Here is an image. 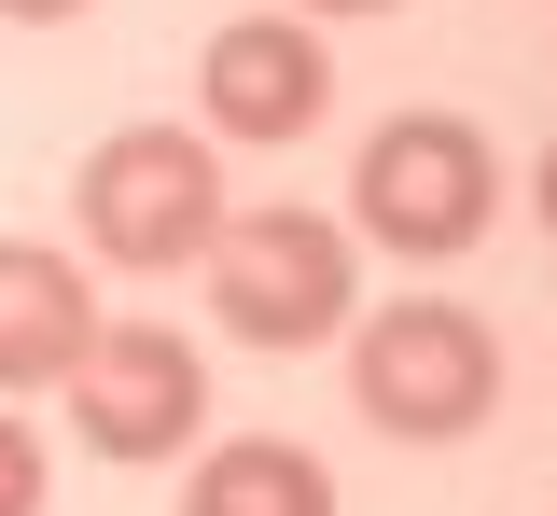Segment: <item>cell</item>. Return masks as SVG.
<instances>
[{
    "label": "cell",
    "mask_w": 557,
    "mask_h": 516,
    "mask_svg": "<svg viewBox=\"0 0 557 516\" xmlns=\"http://www.w3.org/2000/svg\"><path fill=\"white\" fill-rule=\"evenodd\" d=\"M70 433L84 460H182L209 433V364L168 335V321H98V349L70 364Z\"/></svg>",
    "instance_id": "obj_5"
},
{
    "label": "cell",
    "mask_w": 557,
    "mask_h": 516,
    "mask_svg": "<svg viewBox=\"0 0 557 516\" xmlns=\"http://www.w3.org/2000/svg\"><path fill=\"white\" fill-rule=\"evenodd\" d=\"M348 223L391 266L474 251L487 223H502V153H487V126H460V112H391L362 140V168H348Z\"/></svg>",
    "instance_id": "obj_2"
},
{
    "label": "cell",
    "mask_w": 557,
    "mask_h": 516,
    "mask_svg": "<svg viewBox=\"0 0 557 516\" xmlns=\"http://www.w3.org/2000/svg\"><path fill=\"white\" fill-rule=\"evenodd\" d=\"M112 307L84 294V266L42 237H0V391H70V364L98 349Z\"/></svg>",
    "instance_id": "obj_7"
},
{
    "label": "cell",
    "mask_w": 557,
    "mask_h": 516,
    "mask_svg": "<svg viewBox=\"0 0 557 516\" xmlns=\"http://www.w3.org/2000/svg\"><path fill=\"white\" fill-rule=\"evenodd\" d=\"M0 14H14V28H70L84 0H0Z\"/></svg>",
    "instance_id": "obj_10"
},
{
    "label": "cell",
    "mask_w": 557,
    "mask_h": 516,
    "mask_svg": "<svg viewBox=\"0 0 557 516\" xmlns=\"http://www.w3.org/2000/svg\"><path fill=\"white\" fill-rule=\"evenodd\" d=\"M209 307L251 349H321V335H348V307H362L348 223L293 210V196L278 210H223V237H209Z\"/></svg>",
    "instance_id": "obj_3"
},
{
    "label": "cell",
    "mask_w": 557,
    "mask_h": 516,
    "mask_svg": "<svg viewBox=\"0 0 557 516\" xmlns=\"http://www.w3.org/2000/svg\"><path fill=\"white\" fill-rule=\"evenodd\" d=\"M196 98H209V140H265L278 153V140H307L335 112V57H321L307 14H237V28H209Z\"/></svg>",
    "instance_id": "obj_6"
},
{
    "label": "cell",
    "mask_w": 557,
    "mask_h": 516,
    "mask_svg": "<svg viewBox=\"0 0 557 516\" xmlns=\"http://www.w3.org/2000/svg\"><path fill=\"white\" fill-rule=\"evenodd\" d=\"M293 14H391V0H293Z\"/></svg>",
    "instance_id": "obj_12"
},
{
    "label": "cell",
    "mask_w": 557,
    "mask_h": 516,
    "mask_svg": "<svg viewBox=\"0 0 557 516\" xmlns=\"http://www.w3.org/2000/svg\"><path fill=\"white\" fill-rule=\"evenodd\" d=\"M530 196H544V237H557V140H544V168H530Z\"/></svg>",
    "instance_id": "obj_11"
},
{
    "label": "cell",
    "mask_w": 557,
    "mask_h": 516,
    "mask_svg": "<svg viewBox=\"0 0 557 516\" xmlns=\"http://www.w3.org/2000/svg\"><path fill=\"white\" fill-rule=\"evenodd\" d=\"M223 153L209 126H112V140L84 153V182H70V223H84V251L112 266V280H168V266H209V237H223Z\"/></svg>",
    "instance_id": "obj_1"
},
{
    "label": "cell",
    "mask_w": 557,
    "mask_h": 516,
    "mask_svg": "<svg viewBox=\"0 0 557 516\" xmlns=\"http://www.w3.org/2000/svg\"><path fill=\"white\" fill-rule=\"evenodd\" d=\"M0 516H42V433L0 405Z\"/></svg>",
    "instance_id": "obj_9"
},
{
    "label": "cell",
    "mask_w": 557,
    "mask_h": 516,
    "mask_svg": "<svg viewBox=\"0 0 557 516\" xmlns=\"http://www.w3.org/2000/svg\"><path fill=\"white\" fill-rule=\"evenodd\" d=\"M182 516H335V475L293 433H223V446H196Z\"/></svg>",
    "instance_id": "obj_8"
},
{
    "label": "cell",
    "mask_w": 557,
    "mask_h": 516,
    "mask_svg": "<svg viewBox=\"0 0 557 516\" xmlns=\"http://www.w3.org/2000/svg\"><path fill=\"white\" fill-rule=\"evenodd\" d=\"M348 391H362L376 433L446 446V433H474L487 405H502V335H487L474 307H446V294H391L348 335Z\"/></svg>",
    "instance_id": "obj_4"
}]
</instances>
